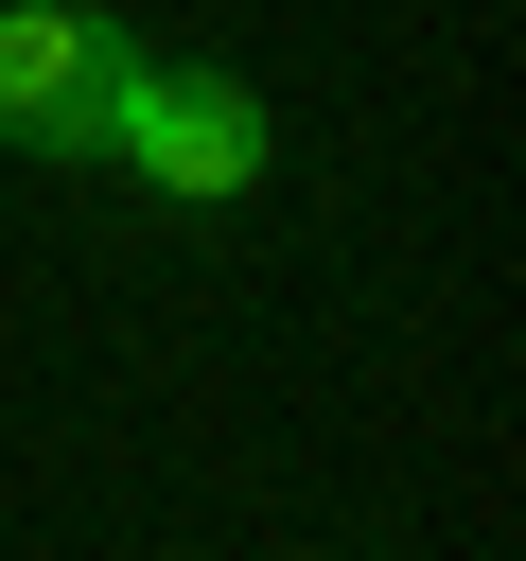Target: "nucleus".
<instances>
[{
    "label": "nucleus",
    "instance_id": "f257e3e1",
    "mask_svg": "<svg viewBox=\"0 0 526 561\" xmlns=\"http://www.w3.org/2000/svg\"><path fill=\"white\" fill-rule=\"evenodd\" d=\"M88 158H105V175H140V193H175V210H228V193H263L281 123H263V88H245V70H175V53H123V88H105Z\"/></svg>",
    "mask_w": 526,
    "mask_h": 561
},
{
    "label": "nucleus",
    "instance_id": "f03ea898",
    "mask_svg": "<svg viewBox=\"0 0 526 561\" xmlns=\"http://www.w3.org/2000/svg\"><path fill=\"white\" fill-rule=\"evenodd\" d=\"M105 88H123V18H88V0H0V140L88 158Z\"/></svg>",
    "mask_w": 526,
    "mask_h": 561
}]
</instances>
